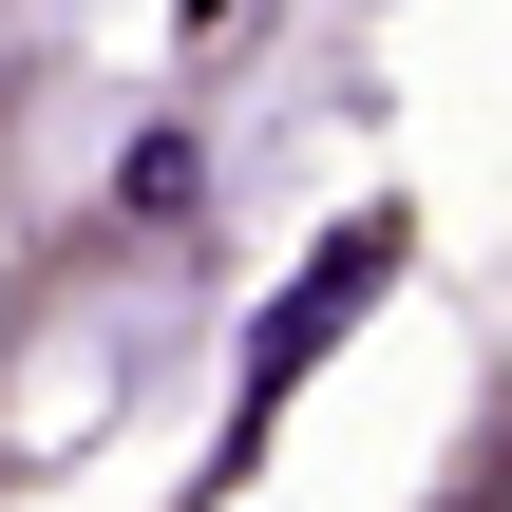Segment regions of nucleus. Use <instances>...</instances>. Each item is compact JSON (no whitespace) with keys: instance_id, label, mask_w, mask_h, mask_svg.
<instances>
[{"instance_id":"nucleus-1","label":"nucleus","mask_w":512,"mask_h":512,"mask_svg":"<svg viewBox=\"0 0 512 512\" xmlns=\"http://www.w3.org/2000/svg\"><path fill=\"white\" fill-rule=\"evenodd\" d=\"M380 285H399V228H342V247L266 304V380H304V361H323V323H342V304H380Z\"/></svg>"}]
</instances>
